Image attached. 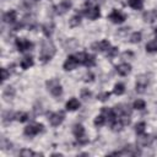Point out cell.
<instances>
[{
  "instance_id": "6da1fadb",
  "label": "cell",
  "mask_w": 157,
  "mask_h": 157,
  "mask_svg": "<svg viewBox=\"0 0 157 157\" xmlns=\"http://www.w3.org/2000/svg\"><path fill=\"white\" fill-rule=\"evenodd\" d=\"M55 50H56V49H55V45L53 44L52 40H49V39L44 40L43 44H42L40 54H39L40 61H42L43 64H45V63H48L49 60H52L53 56L55 55Z\"/></svg>"
},
{
  "instance_id": "7a4b0ae2",
  "label": "cell",
  "mask_w": 157,
  "mask_h": 157,
  "mask_svg": "<svg viewBox=\"0 0 157 157\" xmlns=\"http://www.w3.org/2000/svg\"><path fill=\"white\" fill-rule=\"evenodd\" d=\"M47 88H48V91L54 97H59L63 93V87H61V85H60V82H59L58 78H50V80H48L47 81Z\"/></svg>"
},
{
  "instance_id": "3957f363",
  "label": "cell",
  "mask_w": 157,
  "mask_h": 157,
  "mask_svg": "<svg viewBox=\"0 0 157 157\" xmlns=\"http://www.w3.org/2000/svg\"><path fill=\"white\" fill-rule=\"evenodd\" d=\"M150 82V76L146 75V74H142V75H139L137 78H136V85H135V90L136 92L139 93H144L147 85Z\"/></svg>"
},
{
  "instance_id": "277c9868",
  "label": "cell",
  "mask_w": 157,
  "mask_h": 157,
  "mask_svg": "<svg viewBox=\"0 0 157 157\" xmlns=\"http://www.w3.org/2000/svg\"><path fill=\"white\" fill-rule=\"evenodd\" d=\"M42 131H43V125L42 124H29L25 128L23 132H25L26 136L32 137V136H36L37 134L42 132Z\"/></svg>"
},
{
  "instance_id": "5b68a950",
  "label": "cell",
  "mask_w": 157,
  "mask_h": 157,
  "mask_svg": "<svg viewBox=\"0 0 157 157\" xmlns=\"http://www.w3.org/2000/svg\"><path fill=\"white\" fill-rule=\"evenodd\" d=\"M64 118H65L64 112H56V113H49L48 114V119L53 126H59L64 121Z\"/></svg>"
},
{
  "instance_id": "8992f818",
  "label": "cell",
  "mask_w": 157,
  "mask_h": 157,
  "mask_svg": "<svg viewBox=\"0 0 157 157\" xmlns=\"http://www.w3.org/2000/svg\"><path fill=\"white\" fill-rule=\"evenodd\" d=\"M16 47H17V50L18 52H22L23 53V52L31 50L33 48V43L29 42V40H27V39H25V38H20V39L16 40Z\"/></svg>"
},
{
  "instance_id": "52a82bcc",
  "label": "cell",
  "mask_w": 157,
  "mask_h": 157,
  "mask_svg": "<svg viewBox=\"0 0 157 157\" xmlns=\"http://www.w3.org/2000/svg\"><path fill=\"white\" fill-rule=\"evenodd\" d=\"M71 1L70 0H61L56 6H55V13L58 15H64L71 9Z\"/></svg>"
},
{
  "instance_id": "ba28073f",
  "label": "cell",
  "mask_w": 157,
  "mask_h": 157,
  "mask_svg": "<svg viewBox=\"0 0 157 157\" xmlns=\"http://www.w3.org/2000/svg\"><path fill=\"white\" fill-rule=\"evenodd\" d=\"M85 15L86 17H88L90 20H97L101 16V11L98 9V6H88L87 9H85Z\"/></svg>"
},
{
  "instance_id": "9c48e42d",
  "label": "cell",
  "mask_w": 157,
  "mask_h": 157,
  "mask_svg": "<svg viewBox=\"0 0 157 157\" xmlns=\"http://www.w3.org/2000/svg\"><path fill=\"white\" fill-rule=\"evenodd\" d=\"M77 65H78V61H77V59L75 58V55H70V56H67V59L65 60V63H64L63 66H64V70L71 71V70L76 69Z\"/></svg>"
},
{
  "instance_id": "30bf717a",
  "label": "cell",
  "mask_w": 157,
  "mask_h": 157,
  "mask_svg": "<svg viewBox=\"0 0 157 157\" xmlns=\"http://www.w3.org/2000/svg\"><path fill=\"white\" fill-rule=\"evenodd\" d=\"M91 48H92L93 50H96V52H107V50L110 48V43H109L108 40L103 39V40H101V42L93 43V44L91 45Z\"/></svg>"
},
{
  "instance_id": "8fae6325",
  "label": "cell",
  "mask_w": 157,
  "mask_h": 157,
  "mask_svg": "<svg viewBox=\"0 0 157 157\" xmlns=\"http://www.w3.org/2000/svg\"><path fill=\"white\" fill-rule=\"evenodd\" d=\"M108 18H109L113 23H121V22L125 21V15L121 13L120 11H118V10H113L112 13L108 16Z\"/></svg>"
},
{
  "instance_id": "7c38bea8",
  "label": "cell",
  "mask_w": 157,
  "mask_h": 157,
  "mask_svg": "<svg viewBox=\"0 0 157 157\" xmlns=\"http://www.w3.org/2000/svg\"><path fill=\"white\" fill-rule=\"evenodd\" d=\"M137 145L139 146H142V147H146V146H150L151 142H152V137L150 135H146L145 132L144 134H140L137 135Z\"/></svg>"
},
{
  "instance_id": "4fadbf2b",
  "label": "cell",
  "mask_w": 157,
  "mask_h": 157,
  "mask_svg": "<svg viewBox=\"0 0 157 157\" xmlns=\"http://www.w3.org/2000/svg\"><path fill=\"white\" fill-rule=\"evenodd\" d=\"M115 70H117V72H118L119 75H121V76H126L128 74H130V71H131V66H130L128 63H123V64L117 65Z\"/></svg>"
},
{
  "instance_id": "5bb4252c",
  "label": "cell",
  "mask_w": 157,
  "mask_h": 157,
  "mask_svg": "<svg viewBox=\"0 0 157 157\" xmlns=\"http://www.w3.org/2000/svg\"><path fill=\"white\" fill-rule=\"evenodd\" d=\"M102 114L104 115L105 120L112 121V123H113V121L115 120V118H117L115 112H114L113 109H110V108H107V107H103V108H102Z\"/></svg>"
},
{
  "instance_id": "9a60e30c",
  "label": "cell",
  "mask_w": 157,
  "mask_h": 157,
  "mask_svg": "<svg viewBox=\"0 0 157 157\" xmlns=\"http://www.w3.org/2000/svg\"><path fill=\"white\" fill-rule=\"evenodd\" d=\"M144 21L145 22H150V23H152V22H155L156 20H157V11L156 10H147L145 13H144Z\"/></svg>"
},
{
  "instance_id": "2e32d148",
  "label": "cell",
  "mask_w": 157,
  "mask_h": 157,
  "mask_svg": "<svg viewBox=\"0 0 157 157\" xmlns=\"http://www.w3.org/2000/svg\"><path fill=\"white\" fill-rule=\"evenodd\" d=\"M36 25V18L33 15H26L22 20V26L27 27V28H33Z\"/></svg>"
},
{
  "instance_id": "e0dca14e",
  "label": "cell",
  "mask_w": 157,
  "mask_h": 157,
  "mask_svg": "<svg viewBox=\"0 0 157 157\" xmlns=\"http://www.w3.org/2000/svg\"><path fill=\"white\" fill-rule=\"evenodd\" d=\"M15 94H16V91H15V88L12 86H7L2 91V97H4L5 101H11L15 97Z\"/></svg>"
},
{
  "instance_id": "ac0fdd59",
  "label": "cell",
  "mask_w": 157,
  "mask_h": 157,
  "mask_svg": "<svg viewBox=\"0 0 157 157\" xmlns=\"http://www.w3.org/2000/svg\"><path fill=\"white\" fill-rule=\"evenodd\" d=\"M113 110L115 112L117 115H121V114H130V108L126 104H118L113 108Z\"/></svg>"
},
{
  "instance_id": "d6986e66",
  "label": "cell",
  "mask_w": 157,
  "mask_h": 157,
  "mask_svg": "<svg viewBox=\"0 0 157 157\" xmlns=\"http://www.w3.org/2000/svg\"><path fill=\"white\" fill-rule=\"evenodd\" d=\"M2 20H4V22H6V23H12V22H15V20H16V11H15V10H10V11L5 12L4 16H2Z\"/></svg>"
},
{
  "instance_id": "ffe728a7",
  "label": "cell",
  "mask_w": 157,
  "mask_h": 157,
  "mask_svg": "<svg viewBox=\"0 0 157 157\" xmlns=\"http://www.w3.org/2000/svg\"><path fill=\"white\" fill-rule=\"evenodd\" d=\"M80 108V102L76 98H71L66 102V109L67 110H76Z\"/></svg>"
},
{
  "instance_id": "44dd1931",
  "label": "cell",
  "mask_w": 157,
  "mask_h": 157,
  "mask_svg": "<svg viewBox=\"0 0 157 157\" xmlns=\"http://www.w3.org/2000/svg\"><path fill=\"white\" fill-rule=\"evenodd\" d=\"M42 29H43L44 36L50 37V36L53 34V32H54V25H53V22H47L45 25H43Z\"/></svg>"
},
{
  "instance_id": "7402d4cb",
  "label": "cell",
  "mask_w": 157,
  "mask_h": 157,
  "mask_svg": "<svg viewBox=\"0 0 157 157\" xmlns=\"http://www.w3.org/2000/svg\"><path fill=\"white\" fill-rule=\"evenodd\" d=\"M72 132H74V135L76 136V139H78V137H81V136L85 135V129H83V126H82L81 124H76V125L72 128Z\"/></svg>"
},
{
  "instance_id": "603a6c76",
  "label": "cell",
  "mask_w": 157,
  "mask_h": 157,
  "mask_svg": "<svg viewBox=\"0 0 157 157\" xmlns=\"http://www.w3.org/2000/svg\"><path fill=\"white\" fill-rule=\"evenodd\" d=\"M128 5H129L131 9H134V10H141V9L144 7L142 0H129V1H128Z\"/></svg>"
},
{
  "instance_id": "cb8c5ba5",
  "label": "cell",
  "mask_w": 157,
  "mask_h": 157,
  "mask_svg": "<svg viewBox=\"0 0 157 157\" xmlns=\"http://www.w3.org/2000/svg\"><path fill=\"white\" fill-rule=\"evenodd\" d=\"M33 65V59L32 56H25L22 60H21V67L22 69H29L31 66Z\"/></svg>"
},
{
  "instance_id": "d4e9b609",
  "label": "cell",
  "mask_w": 157,
  "mask_h": 157,
  "mask_svg": "<svg viewBox=\"0 0 157 157\" xmlns=\"http://www.w3.org/2000/svg\"><path fill=\"white\" fill-rule=\"evenodd\" d=\"M77 45H78L77 40H76L75 38H70V39L66 42V44H65V49H66V50H75V49L77 48Z\"/></svg>"
},
{
  "instance_id": "484cf974",
  "label": "cell",
  "mask_w": 157,
  "mask_h": 157,
  "mask_svg": "<svg viewBox=\"0 0 157 157\" xmlns=\"http://www.w3.org/2000/svg\"><path fill=\"white\" fill-rule=\"evenodd\" d=\"M94 64H96V56L94 55H91V54H87L83 65L87 66V67H92Z\"/></svg>"
},
{
  "instance_id": "4316f807",
  "label": "cell",
  "mask_w": 157,
  "mask_h": 157,
  "mask_svg": "<svg viewBox=\"0 0 157 157\" xmlns=\"http://www.w3.org/2000/svg\"><path fill=\"white\" fill-rule=\"evenodd\" d=\"M146 52H148V53L157 52V39H153L146 44Z\"/></svg>"
},
{
  "instance_id": "83f0119b",
  "label": "cell",
  "mask_w": 157,
  "mask_h": 157,
  "mask_svg": "<svg viewBox=\"0 0 157 157\" xmlns=\"http://www.w3.org/2000/svg\"><path fill=\"white\" fill-rule=\"evenodd\" d=\"M80 23H81V16H80V15H74V16L69 20L70 27H77Z\"/></svg>"
},
{
  "instance_id": "f1b7e54d",
  "label": "cell",
  "mask_w": 157,
  "mask_h": 157,
  "mask_svg": "<svg viewBox=\"0 0 157 157\" xmlns=\"http://www.w3.org/2000/svg\"><path fill=\"white\" fill-rule=\"evenodd\" d=\"M15 114H16V113H12L11 110H6V112H4V113H2V121H4V123H9V121H11L12 119H15Z\"/></svg>"
},
{
  "instance_id": "f546056e",
  "label": "cell",
  "mask_w": 157,
  "mask_h": 157,
  "mask_svg": "<svg viewBox=\"0 0 157 157\" xmlns=\"http://www.w3.org/2000/svg\"><path fill=\"white\" fill-rule=\"evenodd\" d=\"M15 119H16V120H18L20 123L27 121V119H28V114H27V113H25V112H18V113H16V114H15Z\"/></svg>"
},
{
  "instance_id": "4dcf8cb0",
  "label": "cell",
  "mask_w": 157,
  "mask_h": 157,
  "mask_svg": "<svg viewBox=\"0 0 157 157\" xmlns=\"http://www.w3.org/2000/svg\"><path fill=\"white\" fill-rule=\"evenodd\" d=\"M20 155H21L22 157H29V156H38V155H40V156H42V153H36V152H33L32 150H28V148H23V150H21V151H20Z\"/></svg>"
},
{
  "instance_id": "1f68e13d",
  "label": "cell",
  "mask_w": 157,
  "mask_h": 157,
  "mask_svg": "<svg viewBox=\"0 0 157 157\" xmlns=\"http://www.w3.org/2000/svg\"><path fill=\"white\" fill-rule=\"evenodd\" d=\"M113 92H114L115 94L120 96V94H123V93L125 92V86H124L123 83H117V85L114 86V90H113Z\"/></svg>"
},
{
  "instance_id": "d6a6232c",
  "label": "cell",
  "mask_w": 157,
  "mask_h": 157,
  "mask_svg": "<svg viewBox=\"0 0 157 157\" xmlns=\"http://www.w3.org/2000/svg\"><path fill=\"white\" fill-rule=\"evenodd\" d=\"M123 128H124V125H123V123H121L119 119H118V120L115 119V120L112 123V130H113V131H120Z\"/></svg>"
},
{
  "instance_id": "836d02e7",
  "label": "cell",
  "mask_w": 157,
  "mask_h": 157,
  "mask_svg": "<svg viewBox=\"0 0 157 157\" xmlns=\"http://www.w3.org/2000/svg\"><path fill=\"white\" fill-rule=\"evenodd\" d=\"M145 128H146V124H145L144 121H141V123H137V124L135 125V132H136L137 135H140V134H144V132H145Z\"/></svg>"
},
{
  "instance_id": "e575fe53",
  "label": "cell",
  "mask_w": 157,
  "mask_h": 157,
  "mask_svg": "<svg viewBox=\"0 0 157 157\" xmlns=\"http://www.w3.org/2000/svg\"><path fill=\"white\" fill-rule=\"evenodd\" d=\"M132 107L135 108V109H139V110H142L145 107H146V103H145V101H142V99H136L135 102H134V104H132Z\"/></svg>"
},
{
  "instance_id": "d590c367",
  "label": "cell",
  "mask_w": 157,
  "mask_h": 157,
  "mask_svg": "<svg viewBox=\"0 0 157 157\" xmlns=\"http://www.w3.org/2000/svg\"><path fill=\"white\" fill-rule=\"evenodd\" d=\"M141 40V32H134L130 36V42L131 43H139Z\"/></svg>"
},
{
  "instance_id": "8d00e7d4",
  "label": "cell",
  "mask_w": 157,
  "mask_h": 157,
  "mask_svg": "<svg viewBox=\"0 0 157 157\" xmlns=\"http://www.w3.org/2000/svg\"><path fill=\"white\" fill-rule=\"evenodd\" d=\"M105 121H107V120H105L104 115L101 114V115H97V117H96V119H94V125H96V126H102Z\"/></svg>"
},
{
  "instance_id": "74e56055",
  "label": "cell",
  "mask_w": 157,
  "mask_h": 157,
  "mask_svg": "<svg viewBox=\"0 0 157 157\" xmlns=\"http://www.w3.org/2000/svg\"><path fill=\"white\" fill-rule=\"evenodd\" d=\"M105 54H107V56L113 58V56H115V55L118 54V48H117V47H110V48L105 52Z\"/></svg>"
},
{
  "instance_id": "f35d334b",
  "label": "cell",
  "mask_w": 157,
  "mask_h": 157,
  "mask_svg": "<svg viewBox=\"0 0 157 157\" xmlns=\"http://www.w3.org/2000/svg\"><path fill=\"white\" fill-rule=\"evenodd\" d=\"M0 147H1L2 150H7V148L11 147V142H10L7 139L2 137V139H1V142H0Z\"/></svg>"
},
{
  "instance_id": "ab89813d",
  "label": "cell",
  "mask_w": 157,
  "mask_h": 157,
  "mask_svg": "<svg viewBox=\"0 0 157 157\" xmlns=\"http://www.w3.org/2000/svg\"><path fill=\"white\" fill-rule=\"evenodd\" d=\"M86 55H87V53H77L75 55V58L77 59L78 64H83L85 63V59H86Z\"/></svg>"
},
{
  "instance_id": "60d3db41",
  "label": "cell",
  "mask_w": 157,
  "mask_h": 157,
  "mask_svg": "<svg viewBox=\"0 0 157 157\" xmlns=\"http://www.w3.org/2000/svg\"><path fill=\"white\" fill-rule=\"evenodd\" d=\"M91 96H92V93H91V91H88L87 88H83V90L81 91V98H83V99H88Z\"/></svg>"
},
{
  "instance_id": "b9f144b4",
  "label": "cell",
  "mask_w": 157,
  "mask_h": 157,
  "mask_svg": "<svg viewBox=\"0 0 157 157\" xmlns=\"http://www.w3.org/2000/svg\"><path fill=\"white\" fill-rule=\"evenodd\" d=\"M109 96H110V93H109V92H102V93H99V94L97 96V98H98L99 101L104 102V101H107V99L109 98Z\"/></svg>"
},
{
  "instance_id": "7bdbcfd3",
  "label": "cell",
  "mask_w": 157,
  "mask_h": 157,
  "mask_svg": "<svg viewBox=\"0 0 157 157\" xmlns=\"http://www.w3.org/2000/svg\"><path fill=\"white\" fill-rule=\"evenodd\" d=\"M9 75H10V72H9L5 67H2V69H1V81H5V80L9 77Z\"/></svg>"
},
{
  "instance_id": "ee69618b",
  "label": "cell",
  "mask_w": 157,
  "mask_h": 157,
  "mask_svg": "<svg viewBox=\"0 0 157 157\" xmlns=\"http://www.w3.org/2000/svg\"><path fill=\"white\" fill-rule=\"evenodd\" d=\"M93 78H94L93 74H92V72H87V74L85 75L83 81H85V82H91V81H93Z\"/></svg>"
},
{
  "instance_id": "f6af8a7d",
  "label": "cell",
  "mask_w": 157,
  "mask_h": 157,
  "mask_svg": "<svg viewBox=\"0 0 157 157\" xmlns=\"http://www.w3.org/2000/svg\"><path fill=\"white\" fill-rule=\"evenodd\" d=\"M128 58H132V53L131 52H125V53H123V59H128Z\"/></svg>"
},
{
  "instance_id": "bcb514c9",
  "label": "cell",
  "mask_w": 157,
  "mask_h": 157,
  "mask_svg": "<svg viewBox=\"0 0 157 157\" xmlns=\"http://www.w3.org/2000/svg\"><path fill=\"white\" fill-rule=\"evenodd\" d=\"M52 156H54V157H56V156H59V157H61V153H53Z\"/></svg>"
},
{
  "instance_id": "7dc6e473",
  "label": "cell",
  "mask_w": 157,
  "mask_h": 157,
  "mask_svg": "<svg viewBox=\"0 0 157 157\" xmlns=\"http://www.w3.org/2000/svg\"><path fill=\"white\" fill-rule=\"evenodd\" d=\"M155 34H156V37H157V28H155Z\"/></svg>"
},
{
  "instance_id": "c3c4849f",
  "label": "cell",
  "mask_w": 157,
  "mask_h": 157,
  "mask_svg": "<svg viewBox=\"0 0 157 157\" xmlns=\"http://www.w3.org/2000/svg\"><path fill=\"white\" fill-rule=\"evenodd\" d=\"M93 1H97V0H93Z\"/></svg>"
}]
</instances>
